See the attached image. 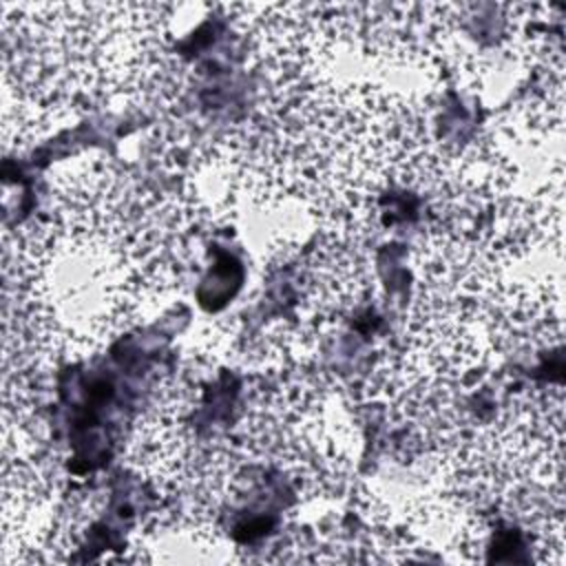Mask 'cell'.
<instances>
[{"instance_id": "6da1fadb", "label": "cell", "mask_w": 566, "mask_h": 566, "mask_svg": "<svg viewBox=\"0 0 566 566\" xmlns=\"http://www.w3.org/2000/svg\"><path fill=\"white\" fill-rule=\"evenodd\" d=\"M192 208L113 161L80 159L46 210L4 237V356L22 367L91 356L186 283Z\"/></svg>"}]
</instances>
